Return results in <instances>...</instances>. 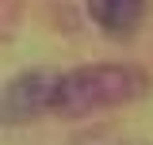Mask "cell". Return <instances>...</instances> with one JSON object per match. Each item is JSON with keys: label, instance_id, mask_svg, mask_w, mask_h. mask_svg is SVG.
I'll list each match as a JSON object with an SVG mask.
<instances>
[{"label": "cell", "instance_id": "1", "mask_svg": "<svg viewBox=\"0 0 153 145\" xmlns=\"http://www.w3.org/2000/svg\"><path fill=\"white\" fill-rule=\"evenodd\" d=\"M153 88L149 72L130 61H92V65H76L69 72H57V88L50 115L57 118H84L92 111L107 107H126L134 99H142Z\"/></svg>", "mask_w": 153, "mask_h": 145}, {"label": "cell", "instance_id": "2", "mask_svg": "<svg viewBox=\"0 0 153 145\" xmlns=\"http://www.w3.org/2000/svg\"><path fill=\"white\" fill-rule=\"evenodd\" d=\"M54 88H57V72L54 69H31L8 80L4 88V122H31L38 115H46L54 103Z\"/></svg>", "mask_w": 153, "mask_h": 145}, {"label": "cell", "instance_id": "3", "mask_svg": "<svg viewBox=\"0 0 153 145\" xmlns=\"http://www.w3.org/2000/svg\"><path fill=\"white\" fill-rule=\"evenodd\" d=\"M84 8L107 38H130L146 23L149 0H84Z\"/></svg>", "mask_w": 153, "mask_h": 145}, {"label": "cell", "instance_id": "4", "mask_svg": "<svg viewBox=\"0 0 153 145\" xmlns=\"http://www.w3.org/2000/svg\"><path fill=\"white\" fill-rule=\"evenodd\" d=\"M73 145H146V141L130 134H88V138H76Z\"/></svg>", "mask_w": 153, "mask_h": 145}]
</instances>
